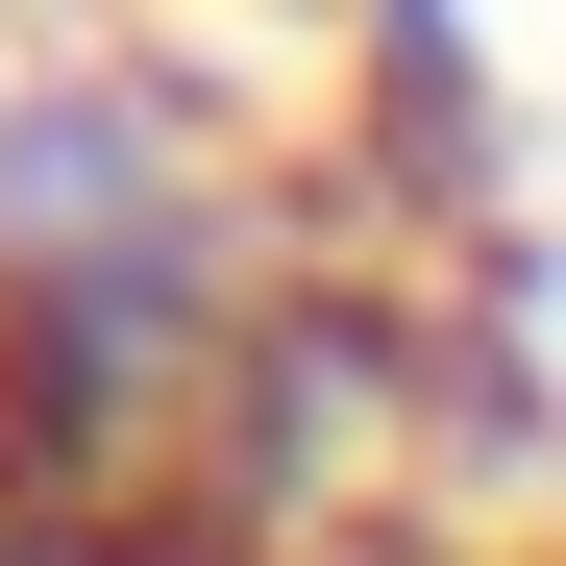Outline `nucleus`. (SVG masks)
Instances as JSON below:
<instances>
[{"instance_id":"nucleus-1","label":"nucleus","mask_w":566,"mask_h":566,"mask_svg":"<svg viewBox=\"0 0 566 566\" xmlns=\"http://www.w3.org/2000/svg\"><path fill=\"white\" fill-rule=\"evenodd\" d=\"M542 566H566V542H542Z\"/></svg>"}]
</instances>
